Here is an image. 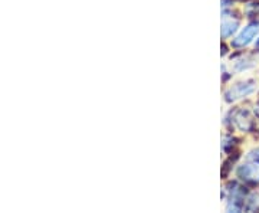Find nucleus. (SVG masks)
Returning <instances> with one entry per match:
<instances>
[{
	"label": "nucleus",
	"mask_w": 259,
	"mask_h": 213,
	"mask_svg": "<svg viewBox=\"0 0 259 213\" xmlns=\"http://www.w3.org/2000/svg\"><path fill=\"white\" fill-rule=\"evenodd\" d=\"M255 45H256V47H259V37L256 39V40H255Z\"/></svg>",
	"instance_id": "nucleus-9"
},
{
	"label": "nucleus",
	"mask_w": 259,
	"mask_h": 213,
	"mask_svg": "<svg viewBox=\"0 0 259 213\" xmlns=\"http://www.w3.org/2000/svg\"><path fill=\"white\" fill-rule=\"evenodd\" d=\"M259 90V82L256 79H245L241 82L232 85L229 90L225 93V101L226 102H236L243 98H248L250 95L256 93Z\"/></svg>",
	"instance_id": "nucleus-1"
},
{
	"label": "nucleus",
	"mask_w": 259,
	"mask_h": 213,
	"mask_svg": "<svg viewBox=\"0 0 259 213\" xmlns=\"http://www.w3.org/2000/svg\"><path fill=\"white\" fill-rule=\"evenodd\" d=\"M258 65V58L253 55H246L238 58L235 62H233V69L236 72H245V71H249L252 68Z\"/></svg>",
	"instance_id": "nucleus-5"
},
{
	"label": "nucleus",
	"mask_w": 259,
	"mask_h": 213,
	"mask_svg": "<svg viewBox=\"0 0 259 213\" xmlns=\"http://www.w3.org/2000/svg\"><path fill=\"white\" fill-rule=\"evenodd\" d=\"M259 35V22H253L246 25L245 28L242 29L241 32L235 36V39L232 40V47L233 48H245L250 45L255 37H258Z\"/></svg>",
	"instance_id": "nucleus-2"
},
{
	"label": "nucleus",
	"mask_w": 259,
	"mask_h": 213,
	"mask_svg": "<svg viewBox=\"0 0 259 213\" xmlns=\"http://www.w3.org/2000/svg\"><path fill=\"white\" fill-rule=\"evenodd\" d=\"M238 176L246 182L259 183V161L246 160V163L238 167Z\"/></svg>",
	"instance_id": "nucleus-3"
},
{
	"label": "nucleus",
	"mask_w": 259,
	"mask_h": 213,
	"mask_svg": "<svg viewBox=\"0 0 259 213\" xmlns=\"http://www.w3.org/2000/svg\"><path fill=\"white\" fill-rule=\"evenodd\" d=\"M232 124L235 129L241 131H249L252 127V118L249 112L245 110H238L232 114Z\"/></svg>",
	"instance_id": "nucleus-4"
},
{
	"label": "nucleus",
	"mask_w": 259,
	"mask_h": 213,
	"mask_svg": "<svg viewBox=\"0 0 259 213\" xmlns=\"http://www.w3.org/2000/svg\"><path fill=\"white\" fill-rule=\"evenodd\" d=\"M246 160H253V161H259V148H255V150L249 151V153L246 154Z\"/></svg>",
	"instance_id": "nucleus-8"
},
{
	"label": "nucleus",
	"mask_w": 259,
	"mask_h": 213,
	"mask_svg": "<svg viewBox=\"0 0 259 213\" xmlns=\"http://www.w3.org/2000/svg\"><path fill=\"white\" fill-rule=\"evenodd\" d=\"M248 207L250 210H259V195L253 193L248 200Z\"/></svg>",
	"instance_id": "nucleus-7"
},
{
	"label": "nucleus",
	"mask_w": 259,
	"mask_h": 213,
	"mask_svg": "<svg viewBox=\"0 0 259 213\" xmlns=\"http://www.w3.org/2000/svg\"><path fill=\"white\" fill-rule=\"evenodd\" d=\"M238 20H233V19H228L225 16L222 22V28H221V33H222L223 37H231L233 33H236L238 30Z\"/></svg>",
	"instance_id": "nucleus-6"
}]
</instances>
